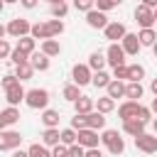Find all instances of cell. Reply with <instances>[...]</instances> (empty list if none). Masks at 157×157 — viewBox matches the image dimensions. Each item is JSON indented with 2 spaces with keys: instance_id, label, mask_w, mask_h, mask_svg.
I'll return each instance as SVG.
<instances>
[{
  "instance_id": "cell-18",
  "label": "cell",
  "mask_w": 157,
  "mask_h": 157,
  "mask_svg": "<svg viewBox=\"0 0 157 157\" xmlns=\"http://www.w3.org/2000/svg\"><path fill=\"white\" fill-rule=\"evenodd\" d=\"M83 118H86V128H88V130H101V128H105V115L98 113V110H93V113H88V115H83Z\"/></svg>"
},
{
  "instance_id": "cell-54",
  "label": "cell",
  "mask_w": 157,
  "mask_h": 157,
  "mask_svg": "<svg viewBox=\"0 0 157 157\" xmlns=\"http://www.w3.org/2000/svg\"><path fill=\"white\" fill-rule=\"evenodd\" d=\"M2 10H5V2H2V0H0V12H2Z\"/></svg>"
},
{
  "instance_id": "cell-45",
  "label": "cell",
  "mask_w": 157,
  "mask_h": 157,
  "mask_svg": "<svg viewBox=\"0 0 157 157\" xmlns=\"http://www.w3.org/2000/svg\"><path fill=\"white\" fill-rule=\"evenodd\" d=\"M10 54H12V49H10L7 39H0V59H7Z\"/></svg>"
},
{
  "instance_id": "cell-53",
  "label": "cell",
  "mask_w": 157,
  "mask_h": 157,
  "mask_svg": "<svg viewBox=\"0 0 157 157\" xmlns=\"http://www.w3.org/2000/svg\"><path fill=\"white\" fill-rule=\"evenodd\" d=\"M152 128H155V135H157V118L152 120Z\"/></svg>"
},
{
  "instance_id": "cell-12",
  "label": "cell",
  "mask_w": 157,
  "mask_h": 157,
  "mask_svg": "<svg viewBox=\"0 0 157 157\" xmlns=\"http://www.w3.org/2000/svg\"><path fill=\"white\" fill-rule=\"evenodd\" d=\"M17 120H20V110H17V108L7 105L5 110H0V132H2V130H7L10 125H15Z\"/></svg>"
},
{
  "instance_id": "cell-24",
  "label": "cell",
  "mask_w": 157,
  "mask_h": 157,
  "mask_svg": "<svg viewBox=\"0 0 157 157\" xmlns=\"http://www.w3.org/2000/svg\"><path fill=\"white\" fill-rule=\"evenodd\" d=\"M39 120L44 123V130H47V128H59V110L47 108V110H42V118H39Z\"/></svg>"
},
{
  "instance_id": "cell-39",
  "label": "cell",
  "mask_w": 157,
  "mask_h": 157,
  "mask_svg": "<svg viewBox=\"0 0 157 157\" xmlns=\"http://www.w3.org/2000/svg\"><path fill=\"white\" fill-rule=\"evenodd\" d=\"M118 2H120V0H98V2H96V10L105 15L108 10H113V7H118Z\"/></svg>"
},
{
  "instance_id": "cell-46",
  "label": "cell",
  "mask_w": 157,
  "mask_h": 157,
  "mask_svg": "<svg viewBox=\"0 0 157 157\" xmlns=\"http://www.w3.org/2000/svg\"><path fill=\"white\" fill-rule=\"evenodd\" d=\"M52 157H69V147H64V145H56V147L52 150Z\"/></svg>"
},
{
  "instance_id": "cell-21",
  "label": "cell",
  "mask_w": 157,
  "mask_h": 157,
  "mask_svg": "<svg viewBox=\"0 0 157 157\" xmlns=\"http://www.w3.org/2000/svg\"><path fill=\"white\" fill-rule=\"evenodd\" d=\"M29 66H32L34 71H47V69H49V56H44L42 52H34V54L29 56Z\"/></svg>"
},
{
  "instance_id": "cell-49",
  "label": "cell",
  "mask_w": 157,
  "mask_h": 157,
  "mask_svg": "<svg viewBox=\"0 0 157 157\" xmlns=\"http://www.w3.org/2000/svg\"><path fill=\"white\" fill-rule=\"evenodd\" d=\"M12 157H29V152H27V150H15Z\"/></svg>"
},
{
  "instance_id": "cell-6",
  "label": "cell",
  "mask_w": 157,
  "mask_h": 157,
  "mask_svg": "<svg viewBox=\"0 0 157 157\" xmlns=\"http://www.w3.org/2000/svg\"><path fill=\"white\" fill-rule=\"evenodd\" d=\"M71 78H74V83L81 88V86H88V83H91L93 71L88 69V64H74V69H71Z\"/></svg>"
},
{
  "instance_id": "cell-51",
  "label": "cell",
  "mask_w": 157,
  "mask_h": 157,
  "mask_svg": "<svg viewBox=\"0 0 157 157\" xmlns=\"http://www.w3.org/2000/svg\"><path fill=\"white\" fill-rule=\"evenodd\" d=\"M150 110L157 115V98H152V103H150Z\"/></svg>"
},
{
  "instance_id": "cell-38",
  "label": "cell",
  "mask_w": 157,
  "mask_h": 157,
  "mask_svg": "<svg viewBox=\"0 0 157 157\" xmlns=\"http://www.w3.org/2000/svg\"><path fill=\"white\" fill-rule=\"evenodd\" d=\"M10 61H12L15 66H22V64H29V56H27V54H22L20 49H12V54H10Z\"/></svg>"
},
{
  "instance_id": "cell-15",
  "label": "cell",
  "mask_w": 157,
  "mask_h": 157,
  "mask_svg": "<svg viewBox=\"0 0 157 157\" xmlns=\"http://www.w3.org/2000/svg\"><path fill=\"white\" fill-rule=\"evenodd\" d=\"M25 96H27V91L22 88V83H17V86H12V88L5 91V98H7V103H10L12 108H17V105L25 101Z\"/></svg>"
},
{
  "instance_id": "cell-47",
  "label": "cell",
  "mask_w": 157,
  "mask_h": 157,
  "mask_svg": "<svg viewBox=\"0 0 157 157\" xmlns=\"http://www.w3.org/2000/svg\"><path fill=\"white\" fill-rule=\"evenodd\" d=\"M86 157H103V152L98 147H93V150H86Z\"/></svg>"
},
{
  "instance_id": "cell-3",
  "label": "cell",
  "mask_w": 157,
  "mask_h": 157,
  "mask_svg": "<svg viewBox=\"0 0 157 157\" xmlns=\"http://www.w3.org/2000/svg\"><path fill=\"white\" fill-rule=\"evenodd\" d=\"M20 142H22V135L17 130L0 132V152H15V150H20Z\"/></svg>"
},
{
  "instance_id": "cell-30",
  "label": "cell",
  "mask_w": 157,
  "mask_h": 157,
  "mask_svg": "<svg viewBox=\"0 0 157 157\" xmlns=\"http://www.w3.org/2000/svg\"><path fill=\"white\" fill-rule=\"evenodd\" d=\"M110 81H113V76H110L108 71H98V74H93V78H91V83H93L96 88H108Z\"/></svg>"
},
{
  "instance_id": "cell-55",
  "label": "cell",
  "mask_w": 157,
  "mask_h": 157,
  "mask_svg": "<svg viewBox=\"0 0 157 157\" xmlns=\"http://www.w3.org/2000/svg\"><path fill=\"white\" fill-rule=\"evenodd\" d=\"M152 52H155V56H157V42H155V47H152Z\"/></svg>"
},
{
  "instance_id": "cell-10",
  "label": "cell",
  "mask_w": 157,
  "mask_h": 157,
  "mask_svg": "<svg viewBox=\"0 0 157 157\" xmlns=\"http://www.w3.org/2000/svg\"><path fill=\"white\" fill-rule=\"evenodd\" d=\"M135 147L145 155H152L157 152V135H150V132H142L140 137H135Z\"/></svg>"
},
{
  "instance_id": "cell-42",
  "label": "cell",
  "mask_w": 157,
  "mask_h": 157,
  "mask_svg": "<svg viewBox=\"0 0 157 157\" xmlns=\"http://www.w3.org/2000/svg\"><path fill=\"white\" fill-rule=\"evenodd\" d=\"M20 83V78L15 76V74H7V76H2V81H0V86L7 91V88H12V86H17Z\"/></svg>"
},
{
  "instance_id": "cell-13",
  "label": "cell",
  "mask_w": 157,
  "mask_h": 157,
  "mask_svg": "<svg viewBox=\"0 0 157 157\" xmlns=\"http://www.w3.org/2000/svg\"><path fill=\"white\" fill-rule=\"evenodd\" d=\"M137 110H140V103H137V101H125V103L118 108V115H120V120L125 123V120H135V118H137Z\"/></svg>"
},
{
  "instance_id": "cell-56",
  "label": "cell",
  "mask_w": 157,
  "mask_h": 157,
  "mask_svg": "<svg viewBox=\"0 0 157 157\" xmlns=\"http://www.w3.org/2000/svg\"><path fill=\"white\" fill-rule=\"evenodd\" d=\"M155 22H157V10H155Z\"/></svg>"
},
{
  "instance_id": "cell-28",
  "label": "cell",
  "mask_w": 157,
  "mask_h": 157,
  "mask_svg": "<svg viewBox=\"0 0 157 157\" xmlns=\"http://www.w3.org/2000/svg\"><path fill=\"white\" fill-rule=\"evenodd\" d=\"M29 37H32V39H42V42H47V39H49L47 22H34V25H32V32H29Z\"/></svg>"
},
{
  "instance_id": "cell-11",
  "label": "cell",
  "mask_w": 157,
  "mask_h": 157,
  "mask_svg": "<svg viewBox=\"0 0 157 157\" xmlns=\"http://www.w3.org/2000/svg\"><path fill=\"white\" fill-rule=\"evenodd\" d=\"M120 47H123L125 56H135V54H137V52L142 49V44H140V39H137V34H132V32H128V34L123 37Z\"/></svg>"
},
{
  "instance_id": "cell-17",
  "label": "cell",
  "mask_w": 157,
  "mask_h": 157,
  "mask_svg": "<svg viewBox=\"0 0 157 157\" xmlns=\"http://www.w3.org/2000/svg\"><path fill=\"white\" fill-rule=\"evenodd\" d=\"M74 108H76V113H78V115H88V113H93V110H96V101H93V98H88V96H81V98L74 103Z\"/></svg>"
},
{
  "instance_id": "cell-7",
  "label": "cell",
  "mask_w": 157,
  "mask_h": 157,
  "mask_svg": "<svg viewBox=\"0 0 157 157\" xmlns=\"http://www.w3.org/2000/svg\"><path fill=\"white\" fill-rule=\"evenodd\" d=\"M105 64H110L113 69H118V66H125L128 61H125V52H123V47L120 44H110L108 49H105Z\"/></svg>"
},
{
  "instance_id": "cell-14",
  "label": "cell",
  "mask_w": 157,
  "mask_h": 157,
  "mask_svg": "<svg viewBox=\"0 0 157 157\" xmlns=\"http://www.w3.org/2000/svg\"><path fill=\"white\" fill-rule=\"evenodd\" d=\"M86 25H88V27H93V29H105V27H108V17L93 7V10L86 15Z\"/></svg>"
},
{
  "instance_id": "cell-31",
  "label": "cell",
  "mask_w": 157,
  "mask_h": 157,
  "mask_svg": "<svg viewBox=\"0 0 157 157\" xmlns=\"http://www.w3.org/2000/svg\"><path fill=\"white\" fill-rule=\"evenodd\" d=\"M61 96H64L69 103H76V101L81 98V88H78L76 83H66V86H64V91H61Z\"/></svg>"
},
{
  "instance_id": "cell-22",
  "label": "cell",
  "mask_w": 157,
  "mask_h": 157,
  "mask_svg": "<svg viewBox=\"0 0 157 157\" xmlns=\"http://www.w3.org/2000/svg\"><path fill=\"white\" fill-rule=\"evenodd\" d=\"M145 78V66L142 64H128V83H140Z\"/></svg>"
},
{
  "instance_id": "cell-41",
  "label": "cell",
  "mask_w": 157,
  "mask_h": 157,
  "mask_svg": "<svg viewBox=\"0 0 157 157\" xmlns=\"http://www.w3.org/2000/svg\"><path fill=\"white\" fill-rule=\"evenodd\" d=\"M113 78H115V81H123V83H128V64H125V66H118V69H113Z\"/></svg>"
},
{
  "instance_id": "cell-35",
  "label": "cell",
  "mask_w": 157,
  "mask_h": 157,
  "mask_svg": "<svg viewBox=\"0 0 157 157\" xmlns=\"http://www.w3.org/2000/svg\"><path fill=\"white\" fill-rule=\"evenodd\" d=\"M47 32H49V39L59 37L64 32V22L61 20H47Z\"/></svg>"
},
{
  "instance_id": "cell-20",
  "label": "cell",
  "mask_w": 157,
  "mask_h": 157,
  "mask_svg": "<svg viewBox=\"0 0 157 157\" xmlns=\"http://www.w3.org/2000/svg\"><path fill=\"white\" fill-rule=\"evenodd\" d=\"M88 69H91L93 74H98V71H105V54H101V52H93V54L88 56Z\"/></svg>"
},
{
  "instance_id": "cell-27",
  "label": "cell",
  "mask_w": 157,
  "mask_h": 157,
  "mask_svg": "<svg viewBox=\"0 0 157 157\" xmlns=\"http://www.w3.org/2000/svg\"><path fill=\"white\" fill-rule=\"evenodd\" d=\"M49 12H52V17H54V20H61V17L69 12V5H66L64 0H52V5H49Z\"/></svg>"
},
{
  "instance_id": "cell-4",
  "label": "cell",
  "mask_w": 157,
  "mask_h": 157,
  "mask_svg": "<svg viewBox=\"0 0 157 157\" xmlns=\"http://www.w3.org/2000/svg\"><path fill=\"white\" fill-rule=\"evenodd\" d=\"M29 32H32V25H29L25 17H15V20H10V22H7V34H10V37H15V39L29 37Z\"/></svg>"
},
{
  "instance_id": "cell-36",
  "label": "cell",
  "mask_w": 157,
  "mask_h": 157,
  "mask_svg": "<svg viewBox=\"0 0 157 157\" xmlns=\"http://www.w3.org/2000/svg\"><path fill=\"white\" fill-rule=\"evenodd\" d=\"M32 74H34V69H32L29 64H22V66H15V76L20 78V83H22V81H27V78H32Z\"/></svg>"
},
{
  "instance_id": "cell-33",
  "label": "cell",
  "mask_w": 157,
  "mask_h": 157,
  "mask_svg": "<svg viewBox=\"0 0 157 157\" xmlns=\"http://www.w3.org/2000/svg\"><path fill=\"white\" fill-rule=\"evenodd\" d=\"M113 108H115V101H113V98H108V96H103V98H98V101H96V110H98V113H103V115H108Z\"/></svg>"
},
{
  "instance_id": "cell-9",
  "label": "cell",
  "mask_w": 157,
  "mask_h": 157,
  "mask_svg": "<svg viewBox=\"0 0 157 157\" xmlns=\"http://www.w3.org/2000/svg\"><path fill=\"white\" fill-rule=\"evenodd\" d=\"M83 150H93V147H98V142H101V137H98V130H88V128H83V130H78V140H76Z\"/></svg>"
},
{
  "instance_id": "cell-1",
  "label": "cell",
  "mask_w": 157,
  "mask_h": 157,
  "mask_svg": "<svg viewBox=\"0 0 157 157\" xmlns=\"http://www.w3.org/2000/svg\"><path fill=\"white\" fill-rule=\"evenodd\" d=\"M25 103L32 110H47V105H49V91L47 88H29L27 96H25Z\"/></svg>"
},
{
  "instance_id": "cell-26",
  "label": "cell",
  "mask_w": 157,
  "mask_h": 157,
  "mask_svg": "<svg viewBox=\"0 0 157 157\" xmlns=\"http://www.w3.org/2000/svg\"><path fill=\"white\" fill-rule=\"evenodd\" d=\"M142 93H145L142 83H125V98H128V101H137V103H140Z\"/></svg>"
},
{
  "instance_id": "cell-50",
  "label": "cell",
  "mask_w": 157,
  "mask_h": 157,
  "mask_svg": "<svg viewBox=\"0 0 157 157\" xmlns=\"http://www.w3.org/2000/svg\"><path fill=\"white\" fill-rule=\"evenodd\" d=\"M150 91L155 93V98H157V78H152V83H150Z\"/></svg>"
},
{
  "instance_id": "cell-16",
  "label": "cell",
  "mask_w": 157,
  "mask_h": 157,
  "mask_svg": "<svg viewBox=\"0 0 157 157\" xmlns=\"http://www.w3.org/2000/svg\"><path fill=\"white\" fill-rule=\"evenodd\" d=\"M42 145L44 147H56V145H61V130L59 128H47L44 132H42Z\"/></svg>"
},
{
  "instance_id": "cell-29",
  "label": "cell",
  "mask_w": 157,
  "mask_h": 157,
  "mask_svg": "<svg viewBox=\"0 0 157 157\" xmlns=\"http://www.w3.org/2000/svg\"><path fill=\"white\" fill-rule=\"evenodd\" d=\"M137 39H140L142 47H155V42H157V32H155V29H140V32H137Z\"/></svg>"
},
{
  "instance_id": "cell-32",
  "label": "cell",
  "mask_w": 157,
  "mask_h": 157,
  "mask_svg": "<svg viewBox=\"0 0 157 157\" xmlns=\"http://www.w3.org/2000/svg\"><path fill=\"white\" fill-rule=\"evenodd\" d=\"M15 49H20L22 54L32 56V54H34V39H32V37H22V39H17V47H15Z\"/></svg>"
},
{
  "instance_id": "cell-37",
  "label": "cell",
  "mask_w": 157,
  "mask_h": 157,
  "mask_svg": "<svg viewBox=\"0 0 157 157\" xmlns=\"http://www.w3.org/2000/svg\"><path fill=\"white\" fill-rule=\"evenodd\" d=\"M27 152H29V157H52V152H49L44 145H39V142L29 145V147H27Z\"/></svg>"
},
{
  "instance_id": "cell-8",
  "label": "cell",
  "mask_w": 157,
  "mask_h": 157,
  "mask_svg": "<svg viewBox=\"0 0 157 157\" xmlns=\"http://www.w3.org/2000/svg\"><path fill=\"white\" fill-rule=\"evenodd\" d=\"M103 34H105V39H110V44H118V42H123V37L128 34V29H125L123 22H108V27L103 29Z\"/></svg>"
},
{
  "instance_id": "cell-40",
  "label": "cell",
  "mask_w": 157,
  "mask_h": 157,
  "mask_svg": "<svg viewBox=\"0 0 157 157\" xmlns=\"http://www.w3.org/2000/svg\"><path fill=\"white\" fill-rule=\"evenodd\" d=\"M74 7H76L78 12H86V15H88V12L96 7V2H93V0H76V2H74Z\"/></svg>"
},
{
  "instance_id": "cell-5",
  "label": "cell",
  "mask_w": 157,
  "mask_h": 157,
  "mask_svg": "<svg viewBox=\"0 0 157 157\" xmlns=\"http://www.w3.org/2000/svg\"><path fill=\"white\" fill-rule=\"evenodd\" d=\"M135 22L140 25V29H152V25H155V10H150V7H145L140 2L135 7Z\"/></svg>"
},
{
  "instance_id": "cell-23",
  "label": "cell",
  "mask_w": 157,
  "mask_h": 157,
  "mask_svg": "<svg viewBox=\"0 0 157 157\" xmlns=\"http://www.w3.org/2000/svg\"><path fill=\"white\" fill-rule=\"evenodd\" d=\"M105 96H108V98H113V101H115V98H125V83L113 78V81H110V86L105 88Z\"/></svg>"
},
{
  "instance_id": "cell-25",
  "label": "cell",
  "mask_w": 157,
  "mask_h": 157,
  "mask_svg": "<svg viewBox=\"0 0 157 157\" xmlns=\"http://www.w3.org/2000/svg\"><path fill=\"white\" fill-rule=\"evenodd\" d=\"M42 54L44 56H59L61 54V44L56 42V39H47V42H42Z\"/></svg>"
},
{
  "instance_id": "cell-34",
  "label": "cell",
  "mask_w": 157,
  "mask_h": 157,
  "mask_svg": "<svg viewBox=\"0 0 157 157\" xmlns=\"http://www.w3.org/2000/svg\"><path fill=\"white\" fill-rule=\"evenodd\" d=\"M76 140H78V132H76L74 128H64V130H61V145H64V147L76 145Z\"/></svg>"
},
{
  "instance_id": "cell-2",
  "label": "cell",
  "mask_w": 157,
  "mask_h": 157,
  "mask_svg": "<svg viewBox=\"0 0 157 157\" xmlns=\"http://www.w3.org/2000/svg\"><path fill=\"white\" fill-rule=\"evenodd\" d=\"M101 142L108 147V152H110V155H123V152H125V140L120 137V132H118V130H103Z\"/></svg>"
},
{
  "instance_id": "cell-19",
  "label": "cell",
  "mask_w": 157,
  "mask_h": 157,
  "mask_svg": "<svg viewBox=\"0 0 157 157\" xmlns=\"http://www.w3.org/2000/svg\"><path fill=\"white\" fill-rule=\"evenodd\" d=\"M145 125L147 123H142V120H125L123 123V132H128V135H132V137H140L142 132H145Z\"/></svg>"
},
{
  "instance_id": "cell-43",
  "label": "cell",
  "mask_w": 157,
  "mask_h": 157,
  "mask_svg": "<svg viewBox=\"0 0 157 157\" xmlns=\"http://www.w3.org/2000/svg\"><path fill=\"white\" fill-rule=\"evenodd\" d=\"M137 120H142V123H150V120H152V110H150L147 105H140V110H137Z\"/></svg>"
},
{
  "instance_id": "cell-48",
  "label": "cell",
  "mask_w": 157,
  "mask_h": 157,
  "mask_svg": "<svg viewBox=\"0 0 157 157\" xmlns=\"http://www.w3.org/2000/svg\"><path fill=\"white\" fill-rule=\"evenodd\" d=\"M22 7H27V10H32V7H37V2H34V0H22Z\"/></svg>"
},
{
  "instance_id": "cell-44",
  "label": "cell",
  "mask_w": 157,
  "mask_h": 157,
  "mask_svg": "<svg viewBox=\"0 0 157 157\" xmlns=\"http://www.w3.org/2000/svg\"><path fill=\"white\" fill-rule=\"evenodd\" d=\"M69 157H86V150L76 142V145H71V147H69Z\"/></svg>"
},
{
  "instance_id": "cell-52",
  "label": "cell",
  "mask_w": 157,
  "mask_h": 157,
  "mask_svg": "<svg viewBox=\"0 0 157 157\" xmlns=\"http://www.w3.org/2000/svg\"><path fill=\"white\" fill-rule=\"evenodd\" d=\"M5 34H7V25H0V39H2Z\"/></svg>"
}]
</instances>
